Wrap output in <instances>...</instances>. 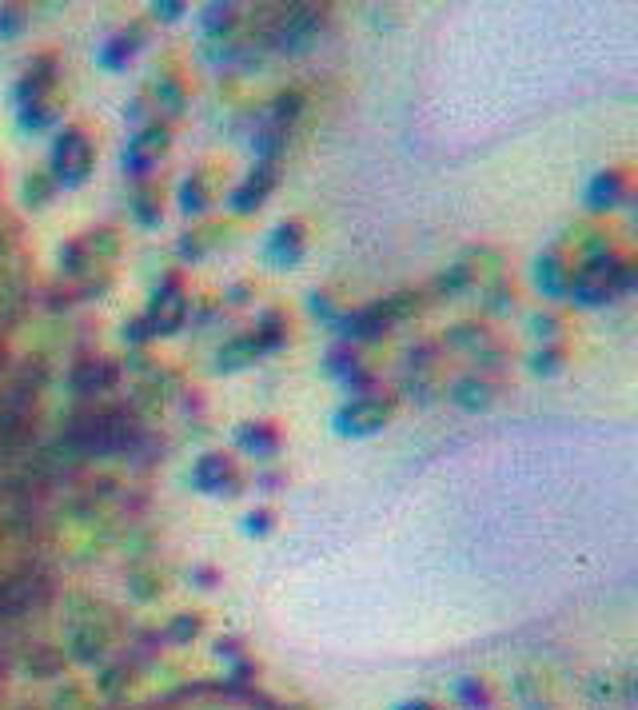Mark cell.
<instances>
[{"mask_svg":"<svg viewBox=\"0 0 638 710\" xmlns=\"http://www.w3.org/2000/svg\"><path fill=\"white\" fill-rule=\"evenodd\" d=\"M623 196H627V176L623 172H599L591 192H587V204L595 212H607V208H619Z\"/></svg>","mask_w":638,"mask_h":710,"instance_id":"cell-11","label":"cell"},{"mask_svg":"<svg viewBox=\"0 0 638 710\" xmlns=\"http://www.w3.org/2000/svg\"><path fill=\"white\" fill-rule=\"evenodd\" d=\"M52 172H56V184L64 188H76L88 180L92 172V140L80 132V128H64L56 148H52Z\"/></svg>","mask_w":638,"mask_h":710,"instance_id":"cell-2","label":"cell"},{"mask_svg":"<svg viewBox=\"0 0 638 710\" xmlns=\"http://www.w3.org/2000/svg\"><path fill=\"white\" fill-rule=\"evenodd\" d=\"M184 316H188V300H184L180 284L168 280V288L156 292V300H152V308L144 316V328H152L148 336H172V332H180Z\"/></svg>","mask_w":638,"mask_h":710,"instance_id":"cell-5","label":"cell"},{"mask_svg":"<svg viewBox=\"0 0 638 710\" xmlns=\"http://www.w3.org/2000/svg\"><path fill=\"white\" fill-rule=\"evenodd\" d=\"M627 284H631V264H627V260H615V256H599V260L583 264V268L567 280V288H571L583 304H607V300H615Z\"/></svg>","mask_w":638,"mask_h":710,"instance_id":"cell-1","label":"cell"},{"mask_svg":"<svg viewBox=\"0 0 638 710\" xmlns=\"http://www.w3.org/2000/svg\"><path fill=\"white\" fill-rule=\"evenodd\" d=\"M192 483L204 491V495H236L240 487V471L228 455H204L196 467H192Z\"/></svg>","mask_w":638,"mask_h":710,"instance_id":"cell-6","label":"cell"},{"mask_svg":"<svg viewBox=\"0 0 638 710\" xmlns=\"http://www.w3.org/2000/svg\"><path fill=\"white\" fill-rule=\"evenodd\" d=\"M140 36H144V28H140V24H132V32H120V36H116V40L100 52V64H104V68H124V60H132V56H136V48H140L136 40H140Z\"/></svg>","mask_w":638,"mask_h":710,"instance_id":"cell-13","label":"cell"},{"mask_svg":"<svg viewBox=\"0 0 638 710\" xmlns=\"http://www.w3.org/2000/svg\"><path fill=\"white\" fill-rule=\"evenodd\" d=\"M240 443H244L248 451H256V455H276V451H280V435H276L272 427H264V423H260L256 431H252V423H248V427L240 431Z\"/></svg>","mask_w":638,"mask_h":710,"instance_id":"cell-14","label":"cell"},{"mask_svg":"<svg viewBox=\"0 0 638 710\" xmlns=\"http://www.w3.org/2000/svg\"><path fill=\"white\" fill-rule=\"evenodd\" d=\"M419 296H411V292H403V296H391V300H383V304H371V308H363V312H355V316H347V336H359V340H371V336H379V332H387L391 324H399L403 316H411L419 304H415Z\"/></svg>","mask_w":638,"mask_h":710,"instance_id":"cell-3","label":"cell"},{"mask_svg":"<svg viewBox=\"0 0 638 710\" xmlns=\"http://www.w3.org/2000/svg\"><path fill=\"white\" fill-rule=\"evenodd\" d=\"M180 200H184V212H204V208H208V184H204V176H192V180L184 184Z\"/></svg>","mask_w":638,"mask_h":710,"instance_id":"cell-17","label":"cell"},{"mask_svg":"<svg viewBox=\"0 0 638 710\" xmlns=\"http://www.w3.org/2000/svg\"><path fill=\"white\" fill-rule=\"evenodd\" d=\"M391 399H379V395H359V399H351L347 407H339V415H335V427L343 431V435H371V431H379L387 419H391Z\"/></svg>","mask_w":638,"mask_h":710,"instance_id":"cell-4","label":"cell"},{"mask_svg":"<svg viewBox=\"0 0 638 710\" xmlns=\"http://www.w3.org/2000/svg\"><path fill=\"white\" fill-rule=\"evenodd\" d=\"M52 192H56V180H48L44 172H36V176H28V180H24V200H28L32 208H44Z\"/></svg>","mask_w":638,"mask_h":710,"instance_id":"cell-16","label":"cell"},{"mask_svg":"<svg viewBox=\"0 0 638 710\" xmlns=\"http://www.w3.org/2000/svg\"><path fill=\"white\" fill-rule=\"evenodd\" d=\"M52 80H56V56H36V60L28 64V72L20 76V84H16L20 108H36L40 96L52 88Z\"/></svg>","mask_w":638,"mask_h":710,"instance_id":"cell-7","label":"cell"},{"mask_svg":"<svg viewBox=\"0 0 638 710\" xmlns=\"http://www.w3.org/2000/svg\"><path fill=\"white\" fill-rule=\"evenodd\" d=\"M491 395H495V387L483 383V379H463V383L455 387V399H459L463 407H487Z\"/></svg>","mask_w":638,"mask_h":710,"instance_id":"cell-15","label":"cell"},{"mask_svg":"<svg viewBox=\"0 0 638 710\" xmlns=\"http://www.w3.org/2000/svg\"><path fill=\"white\" fill-rule=\"evenodd\" d=\"M72 383H76V391H104V387H112L116 383V367L108 363V359H88V363H76V371H72Z\"/></svg>","mask_w":638,"mask_h":710,"instance_id":"cell-12","label":"cell"},{"mask_svg":"<svg viewBox=\"0 0 638 710\" xmlns=\"http://www.w3.org/2000/svg\"><path fill=\"white\" fill-rule=\"evenodd\" d=\"M268 519H272L268 511H260V515H252V519H248V531H260V535H264V531H268Z\"/></svg>","mask_w":638,"mask_h":710,"instance_id":"cell-18","label":"cell"},{"mask_svg":"<svg viewBox=\"0 0 638 710\" xmlns=\"http://www.w3.org/2000/svg\"><path fill=\"white\" fill-rule=\"evenodd\" d=\"M304 256V228L292 220V224H280L272 232V244H268V260L276 268H292L296 260Z\"/></svg>","mask_w":638,"mask_h":710,"instance_id":"cell-9","label":"cell"},{"mask_svg":"<svg viewBox=\"0 0 638 710\" xmlns=\"http://www.w3.org/2000/svg\"><path fill=\"white\" fill-rule=\"evenodd\" d=\"M164 148H168V128H160V124H156V128H148L144 136H136V140H132V148L124 152V168L144 172V168H148V164H152Z\"/></svg>","mask_w":638,"mask_h":710,"instance_id":"cell-10","label":"cell"},{"mask_svg":"<svg viewBox=\"0 0 638 710\" xmlns=\"http://www.w3.org/2000/svg\"><path fill=\"white\" fill-rule=\"evenodd\" d=\"M272 188H276V168H272V164H260V168L232 192V208H236V212H256V208L272 196Z\"/></svg>","mask_w":638,"mask_h":710,"instance_id":"cell-8","label":"cell"}]
</instances>
